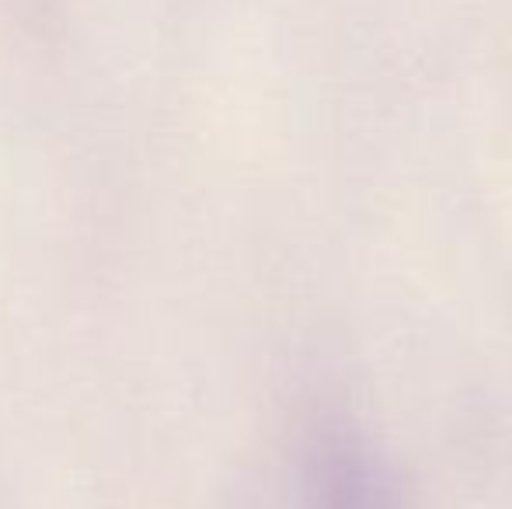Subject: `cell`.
Returning a JSON list of instances; mask_svg holds the SVG:
<instances>
[{
  "instance_id": "cell-1",
  "label": "cell",
  "mask_w": 512,
  "mask_h": 509,
  "mask_svg": "<svg viewBox=\"0 0 512 509\" xmlns=\"http://www.w3.org/2000/svg\"><path fill=\"white\" fill-rule=\"evenodd\" d=\"M307 509H401L370 457L352 447H328L310 475Z\"/></svg>"
}]
</instances>
